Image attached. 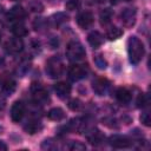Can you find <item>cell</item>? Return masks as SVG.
I'll list each match as a JSON object with an SVG mask.
<instances>
[{
	"label": "cell",
	"instance_id": "1",
	"mask_svg": "<svg viewBox=\"0 0 151 151\" xmlns=\"http://www.w3.org/2000/svg\"><path fill=\"white\" fill-rule=\"evenodd\" d=\"M144 45L137 37H130L127 40V54L132 65H137L144 57Z\"/></svg>",
	"mask_w": 151,
	"mask_h": 151
},
{
	"label": "cell",
	"instance_id": "2",
	"mask_svg": "<svg viewBox=\"0 0 151 151\" xmlns=\"http://www.w3.org/2000/svg\"><path fill=\"white\" fill-rule=\"evenodd\" d=\"M85 55H86L85 48H84V46L79 41L72 40V41H70L67 44V47H66V57L71 61L83 60L85 58Z\"/></svg>",
	"mask_w": 151,
	"mask_h": 151
},
{
	"label": "cell",
	"instance_id": "3",
	"mask_svg": "<svg viewBox=\"0 0 151 151\" xmlns=\"http://www.w3.org/2000/svg\"><path fill=\"white\" fill-rule=\"evenodd\" d=\"M64 72V64L63 61L58 58V57H52L47 60L46 63V73L55 79V78H59Z\"/></svg>",
	"mask_w": 151,
	"mask_h": 151
},
{
	"label": "cell",
	"instance_id": "4",
	"mask_svg": "<svg viewBox=\"0 0 151 151\" xmlns=\"http://www.w3.org/2000/svg\"><path fill=\"white\" fill-rule=\"evenodd\" d=\"M29 91H31V94L37 103H45L48 100V92L46 91V88L40 83L33 81L31 84Z\"/></svg>",
	"mask_w": 151,
	"mask_h": 151
},
{
	"label": "cell",
	"instance_id": "5",
	"mask_svg": "<svg viewBox=\"0 0 151 151\" xmlns=\"http://www.w3.org/2000/svg\"><path fill=\"white\" fill-rule=\"evenodd\" d=\"M109 143L111 146L116 147V149H127L132 145V142L125 137V136H120V134H113L109 138Z\"/></svg>",
	"mask_w": 151,
	"mask_h": 151
},
{
	"label": "cell",
	"instance_id": "6",
	"mask_svg": "<svg viewBox=\"0 0 151 151\" xmlns=\"http://www.w3.org/2000/svg\"><path fill=\"white\" fill-rule=\"evenodd\" d=\"M5 48L8 53L11 54H18L22 51L24 48V42L21 40V38L19 37H15V38H12V39H8L5 44Z\"/></svg>",
	"mask_w": 151,
	"mask_h": 151
},
{
	"label": "cell",
	"instance_id": "7",
	"mask_svg": "<svg viewBox=\"0 0 151 151\" xmlns=\"http://www.w3.org/2000/svg\"><path fill=\"white\" fill-rule=\"evenodd\" d=\"M93 14L88 11H84V12H80L78 15H77V24L80 28L83 29H86L88 27L92 26L93 24Z\"/></svg>",
	"mask_w": 151,
	"mask_h": 151
},
{
	"label": "cell",
	"instance_id": "8",
	"mask_svg": "<svg viewBox=\"0 0 151 151\" xmlns=\"http://www.w3.org/2000/svg\"><path fill=\"white\" fill-rule=\"evenodd\" d=\"M25 105L21 101H15L13 103L12 107H11V119L14 123H19L24 116H25Z\"/></svg>",
	"mask_w": 151,
	"mask_h": 151
},
{
	"label": "cell",
	"instance_id": "9",
	"mask_svg": "<svg viewBox=\"0 0 151 151\" xmlns=\"http://www.w3.org/2000/svg\"><path fill=\"white\" fill-rule=\"evenodd\" d=\"M86 76H87V70L83 65H72L68 68V77L74 81L84 79Z\"/></svg>",
	"mask_w": 151,
	"mask_h": 151
},
{
	"label": "cell",
	"instance_id": "10",
	"mask_svg": "<svg viewBox=\"0 0 151 151\" xmlns=\"http://www.w3.org/2000/svg\"><path fill=\"white\" fill-rule=\"evenodd\" d=\"M26 15H27V13H26V11H25L21 6H13V7L8 11V13H7L8 20H11V21H17V22L24 20V19L26 18Z\"/></svg>",
	"mask_w": 151,
	"mask_h": 151
},
{
	"label": "cell",
	"instance_id": "11",
	"mask_svg": "<svg viewBox=\"0 0 151 151\" xmlns=\"http://www.w3.org/2000/svg\"><path fill=\"white\" fill-rule=\"evenodd\" d=\"M109 87H110V83L105 78H98L92 84V88L94 93L98 96H104L109 91Z\"/></svg>",
	"mask_w": 151,
	"mask_h": 151
},
{
	"label": "cell",
	"instance_id": "12",
	"mask_svg": "<svg viewBox=\"0 0 151 151\" xmlns=\"http://www.w3.org/2000/svg\"><path fill=\"white\" fill-rule=\"evenodd\" d=\"M120 19L122 22L125 26H132L136 21V12L132 8H125L122 13H120Z\"/></svg>",
	"mask_w": 151,
	"mask_h": 151
},
{
	"label": "cell",
	"instance_id": "13",
	"mask_svg": "<svg viewBox=\"0 0 151 151\" xmlns=\"http://www.w3.org/2000/svg\"><path fill=\"white\" fill-rule=\"evenodd\" d=\"M54 92L60 99H66L71 94V86L66 83H57L54 85Z\"/></svg>",
	"mask_w": 151,
	"mask_h": 151
},
{
	"label": "cell",
	"instance_id": "14",
	"mask_svg": "<svg viewBox=\"0 0 151 151\" xmlns=\"http://www.w3.org/2000/svg\"><path fill=\"white\" fill-rule=\"evenodd\" d=\"M114 94H116V99H117L119 103H122V104H127V103H130L131 99H132V93H131V91L127 90V88H125V87H119V88L116 91Z\"/></svg>",
	"mask_w": 151,
	"mask_h": 151
},
{
	"label": "cell",
	"instance_id": "15",
	"mask_svg": "<svg viewBox=\"0 0 151 151\" xmlns=\"http://www.w3.org/2000/svg\"><path fill=\"white\" fill-rule=\"evenodd\" d=\"M87 41H88V44L93 48H97V47L101 46V44L104 42V38H103V35L98 31H92L87 35Z\"/></svg>",
	"mask_w": 151,
	"mask_h": 151
},
{
	"label": "cell",
	"instance_id": "16",
	"mask_svg": "<svg viewBox=\"0 0 151 151\" xmlns=\"http://www.w3.org/2000/svg\"><path fill=\"white\" fill-rule=\"evenodd\" d=\"M47 117L51 119V120H55V122H59L61 119L65 118V112L63 109L60 107H53L48 112H47Z\"/></svg>",
	"mask_w": 151,
	"mask_h": 151
},
{
	"label": "cell",
	"instance_id": "17",
	"mask_svg": "<svg viewBox=\"0 0 151 151\" xmlns=\"http://www.w3.org/2000/svg\"><path fill=\"white\" fill-rule=\"evenodd\" d=\"M24 130H25L27 133H29V134H34V133H37L38 131L41 130V124H40L39 122L31 120V122H28V123L24 126Z\"/></svg>",
	"mask_w": 151,
	"mask_h": 151
},
{
	"label": "cell",
	"instance_id": "18",
	"mask_svg": "<svg viewBox=\"0 0 151 151\" xmlns=\"http://www.w3.org/2000/svg\"><path fill=\"white\" fill-rule=\"evenodd\" d=\"M12 32H13V34H14L15 37H19V38L25 37V35H27V33H28L26 26L22 25V24H20V22H17L15 25H13Z\"/></svg>",
	"mask_w": 151,
	"mask_h": 151
},
{
	"label": "cell",
	"instance_id": "19",
	"mask_svg": "<svg viewBox=\"0 0 151 151\" xmlns=\"http://www.w3.org/2000/svg\"><path fill=\"white\" fill-rule=\"evenodd\" d=\"M122 35H123V31L119 27H116V26L109 28L107 32H106V38L109 40H116V39L120 38Z\"/></svg>",
	"mask_w": 151,
	"mask_h": 151
},
{
	"label": "cell",
	"instance_id": "20",
	"mask_svg": "<svg viewBox=\"0 0 151 151\" xmlns=\"http://www.w3.org/2000/svg\"><path fill=\"white\" fill-rule=\"evenodd\" d=\"M87 139H88V142H90L91 144H93V145H98L99 143L103 142L104 137H103V134H101L100 131L96 130V131H92L91 134L87 136Z\"/></svg>",
	"mask_w": 151,
	"mask_h": 151
},
{
	"label": "cell",
	"instance_id": "21",
	"mask_svg": "<svg viewBox=\"0 0 151 151\" xmlns=\"http://www.w3.org/2000/svg\"><path fill=\"white\" fill-rule=\"evenodd\" d=\"M27 6H28V9L34 13H40L44 11V5L40 0H29Z\"/></svg>",
	"mask_w": 151,
	"mask_h": 151
},
{
	"label": "cell",
	"instance_id": "22",
	"mask_svg": "<svg viewBox=\"0 0 151 151\" xmlns=\"http://www.w3.org/2000/svg\"><path fill=\"white\" fill-rule=\"evenodd\" d=\"M2 90L6 92V93H12L14 90H15V83L14 80L12 79H7L2 83Z\"/></svg>",
	"mask_w": 151,
	"mask_h": 151
},
{
	"label": "cell",
	"instance_id": "23",
	"mask_svg": "<svg viewBox=\"0 0 151 151\" xmlns=\"http://www.w3.org/2000/svg\"><path fill=\"white\" fill-rule=\"evenodd\" d=\"M68 150H72V151H83L86 149L85 144L80 143V142H71L67 146H66Z\"/></svg>",
	"mask_w": 151,
	"mask_h": 151
},
{
	"label": "cell",
	"instance_id": "24",
	"mask_svg": "<svg viewBox=\"0 0 151 151\" xmlns=\"http://www.w3.org/2000/svg\"><path fill=\"white\" fill-rule=\"evenodd\" d=\"M111 18H112V12L109 8L104 9L100 13V21H101V24H107L111 20Z\"/></svg>",
	"mask_w": 151,
	"mask_h": 151
},
{
	"label": "cell",
	"instance_id": "25",
	"mask_svg": "<svg viewBox=\"0 0 151 151\" xmlns=\"http://www.w3.org/2000/svg\"><path fill=\"white\" fill-rule=\"evenodd\" d=\"M94 63H96V65H97L99 68H101V70L106 68L107 63H106V60L104 59V57H103L101 54H98V55L94 57Z\"/></svg>",
	"mask_w": 151,
	"mask_h": 151
},
{
	"label": "cell",
	"instance_id": "26",
	"mask_svg": "<svg viewBox=\"0 0 151 151\" xmlns=\"http://www.w3.org/2000/svg\"><path fill=\"white\" fill-rule=\"evenodd\" d=\"M67 105L72 111H79L81 109V103L78 99H71Z\"/></svg>",
	"mask_w": 151,
	"mask_h": 151
},
{
	"label": "cell",
	"instance_id": "27",
	"mask_svg": "<svg viewBox=\"0 0 151 151\" xmlns=\"http://www.w3.org/2000/svg\"><path fill=\"white\" fill-rule=\"evenodd\" d=\"M140 122H142L145 126H150V124H151L150 113H149V112H143L142 116H140Z\"/></svg>",
	"mask_w": 151,
	"mask_h": 151
},
{
	"label": "cell",
	"instance_id": "28",
	"mask_svg": "<svg viewBox=\"0 0 151 151\" xmlns=\"http://www.w3.org/2000/svg\"><path fill=\"white\" fill-rule=\"evenodd\" d=\"M79 6V0H68L66 2V8H68L70 11L76 9Z\"/></svg>",
	"mask_w": 151,
	"mask_h": 151
},
{
	"label": "cell",
	"instance_id": "29",
	"mask_svg": "<svg viewBox=\"0 0 151 151\" xmlns=\"http://www.w3.org/2000/svg\"><path fill=\"white\" fill-rule=\"evenodd\" d=\"M5 150H7V145L2 140H0V151H5Z\"/></svg>",
	"mask_w": 151,
	"mask_h": 151
},
{
	"label": "cell",
	"instance_id": "30",
	"mask_svg": "<svg viewBox=\"0 0 151 151\" xmlns=\"http://www.w3.org/2000/svg\"><path fill=\"white\" fill-rule=\"evenodd\" d=\"M0 40H1V35H0Z\"/></svg>",
	"mask_w": 151,
	"mask_h": 151
},
{
	"label": "cell",
	"instance_id": "31",
	"mask_svg": "<svg viewBox=\"0 0 151 151\" xmlns=\"http://www.w3.org/2000/svg\"><path fill=\"white\" fill-rule=\"evenodd\" d=\"M126 1H131V0H126Z\"/></svg>",
	"mask_w": 151,
	"mask_h": 151
},
{
	"label": "cell",
	"instance_id": "32",
	"mask_svg": "<svg viewBox=\"0 0 151 151\" xmlns=\"http://www.w3.org/2000/svg\"><path fill=\"white\" fill-rule=\"evenodd\" d=\"M13 1H17V0H13Z\"/></svg>",
	"mask_w": 151,
	"mask_h": 151
}]
</instances>
